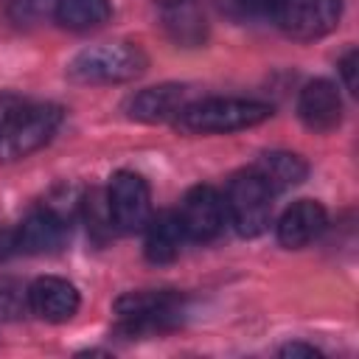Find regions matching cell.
<instances>
[{
  "label": "cell",
  "instance_id": "obj_4",
  "mask_svg": "<svg viewBox=\"0 0 359 359\" xmlns=\"http://www.w3.org/2000/svg\"><path fill=\"white\" fill-rule=\"evenodd\" d=\"M182 297L177 292H126L115 300L118 328L129 337L160 334L182 320Z\"/></svg>",
  "mask_w": 359,
  "mask_h": 359
},
{
  "label": "cell",
  "instance_id": "obj_18",
  "mask_svg": "<svg viewBox=\"0 0 359 359\" xmlns=\"http://www.w3.org/2000/svg\"><path fill=\"white\" fill-rule=\"evenodd\" d=\"M28 306V289L14 278H0V320H14Z\"/></svg>",
  "mask_w": 359,
  "mask_h": 359
},
{
  "label": "cell",
  "instance_id": "obj_9",
  "mask_svg": "<svg viewBox=\"0 0 359 359\" xmlns=\"http://www.w3.org/2000/svg\"><path fill=\"white\" fill-rule=\"evenodd\" d=\"M79 292L73 283H67L65 278H36L28 286V309L48 323H65L79 311Z\"/></svg>",
  "mask_w": 359,
  "mask_h": 359
},
{
  "label": "cell",
  "instance_id": "obj_7",
  "mask_svg": "<svg viewBox=\"0 0 359 359\" xmlns=\"http://www.w3.org/2000/svg\"><path fill=\"white\" fill-rule=\"evenodd\" d=\"M342 0H283L278 8V22L292 39H320L331 34L339 22Z\"/></svg>",
  "mask_w": 359,
  "mask_h": 359
},
{
  "label": "cell",
  "instance_id": "obj_11",
  "mask_svg": "<svg viewBox=\"0 0 359 359\" xmlns=\"http://www.w3.org/2000/svg\"><path fill=\"white\" fill-rule=\"evenodd\" d=\"M67 230L65 213L56 208H39L34 213H28L22 219V224L14 233V247L28 252V255H39V252H50L62 244Z\"/></svg>",
  "mask_w": 359,
  "mask_h": 359
},
{
  "label": "cell",
  "instance_id": "obj_12",
  "mask_svg": "<svg viewBox=\"0 0 359 359\" xmlns=\"http://www.w3.org/2000/svg\"><path fill=\"white\" fill-rule=\"evenodd\" d=\"M297 112H300V121L311 132H328L342 118V98L331 81L314 79L303 87L300 101H297Z\"/></svg>",
  "mask_w": 359,
  "mask_h": 359
},
{
  "label": "cell",
  "instance_id": "obj_17",
  "mask_svg": "<svg viewBox=\"0 0 359 359\" xmlns=\"http://www.w3.org/2000/svg\"><path fill=\"white\" fill-rule=\"evenodd\" d=\"M165 25L174 31L180 42H196L205 34V20L196 14V8L188 0H174L165 11Z\"/></svg>",
  "mask_w": 359,
  "mask_h": 359
},
{
  "label": "cell",
  "instance_id": "obj_6",
  "mask_svg": "<svg viewBox=\"0 0 359 359\" xmlns=\"http://www.w3.org/2000/svg\"><path fill=\"white\" fill-rule=\"evenodd\" d=\"M107 213H109V224H115L123 233H135L146 227L151 216V194L146 180L135 171H118L109 180Z\"/></svg>",
  "mask_w": 359,
  "mask_h": 359
},
{
  "label": "cell",
  "instance_id": "obj_2",
  "mask_svg": "<svg viewBox=\"0 0 359 359\" xmlns=\"http://www.w3.org/2000/svg\"><path fill=\"white\" fill-rule=\"evenodd\" d=\"M149 67V56L135 42H98L79 50L67 76L79 84H123L137 79Z\"/></svg>",
  "mask_w": 359,
  "mask_h": 359
},
{
  "label": "cell",
  "instance_id": "obj_21",
  "mask_svg": "<svg viewBox=\"0 0 359 359\" xmlns=\"http://www.w3.org/2000/svg\"><path fill=\"white\" fill-rule=\"evenodd\" d=\"M280 356H320V351L314 345H303V342H289L286 348H280Z\"/></svg>",
  "mask_w": 359,
  "mask_h": 359
},
{
  "label": "cell",
  "instance_id": "obj_8",
  "mask_svg": "<svg viewBox=\"0 0 359 359\" xmlns=\"http://www.w3.org/2000/svg\"><path fill=\"white\" fill-rule=\"evenodd\" d=\"M177 213H180V222H182L185 238H191V241H210V238H216L222 233L227 208H224V199L219 196L216 188L196 185V188H191L185 194V199H182Z\"/></svg>",
  "mask_w": 359,
  "mask_h": 359
},
{
  "label": "cell",
  "instance_id": "obj_15",
  "mask_svg": "<svg viewBox=\"0 0 359 359\" xmlns=\"http://www.w3.org/2000/svg\"><path fill=\"white\" fill-rule=\"evenodd\" d=\"M252 171L266 182V188L272 194H280L286 188L300 185L309 174V165L303 157H297L292 151H269L252 165Z\"/></svg>",
  "mask_w": 359,
  "mask_h": 359
},
{
  "label": "cell",
  "instance_id": "obj_13",
  "mask_svg": "<svg viewBox=\"0 0 359 359\" xmlns=\"http://www.w3.org/2000/svg\"><path fill=\"white\" fill-rule=\"evenodd\" d=\"M325 227V208L314 199H297L289 205L278 222V241L289 250L306 247L314 241Z\"/></svg>",
  "mask_w": 359,
  "mask_h": 359
},
{
  "label": "cell",
  "instance_id": "obj_5",
  "mask_svg": "<svg viewBox=\"0 0 359 359\" xmlns=\"http://www.w3.org/2000/svg\"><path fill=\"white\" fill-rule=\"evenodd\" d=\"M272 196L275 194L266 188V182L252 168L236 174L224 196V208L230 213L233 227L247 238L261 236L272 219Z\"/></svg>",
  "mask_w": 359,
  "mask_h": 359
},
{
  "label": "cell",
  "instance_id": "obj_1",
  "mask_svg": "<svg viewBox=\"0 0 359 359\" xmlns=\"http://www.w3.org/2000/svg\"><path fill=\"white\" fill-rule=\"evenodd\" d=\"M62 107L0 98V160L14 163L42 149L62 123Z\"/></svg>",
  "mask_w": 359,
  "mask_h": 359
},
{
  "label": "cell",
  "instance_id": "obj_19",
  "mask_svg": "<svg viewBox=\"0 0 359 359\" xmlns=\"http://www.w3.org/2000/svg\"><path fill=\"white\" fill-rule=\"evenodd\" d=\"M356 67H359V53H356V48H351L339 59V73H342V81L351 93H356Z\"/></svg>",
  "mask_w": 359,
  "mask_h": 359
},
{
  "label": "cell",
  "instance_id": "obj_16",
  "mask_svg": "<svg viewBox=\"0 0 359 359\" xmlns=\"http://www.w3.org/2000/svg\"><path fill=\"white\" fill-rule=\"evenodd\" d=\"M112 8L109 0H56L53 17L62 28L70 31H90L109 20Z\"/></svg>",
  "mask_w": 359,
  "mask_h": 359
},
{
  "label": "cell",
  "instance_id": "obj_14",
  "mask_svg": "<svg viewBox=\"0 0 359 359\" xmlns=\"http://www.w3.org/2000/svg\"><path fill=\"white\" fill-rule=\"evenodd\" d=\"M185 241V230L177 210H163L146 222V258L151 264H171Z\"/></svg>",
  "mask_w": 359,
  "mask_h": 359
},
{
  "label": "cell",
  "instance_id": "obj_3",
  "mask_svg": "<svg viewBox=\"0 0 359 359\" xmlns=\"http://www.w3.org/2000/svg\"><path fill=\"white\" fill-rule=\"evenodd\" d=\"M269 115L272 107L252 98H205L185 104L177 115V126L191 135H227L258 126Z\"/></svg>",
  "mask_w": 359,
  "mask_h": 359
},
{
  "label": "cell",
  "instance_id": "obj_10",
  "mask_svg": "<svg viewBox=\"0 0 359 359\" xmlns=\"http://www.w3.org/2000/svg\"><path fill=\"white\" fill-rule=\"evenodd\" d=\"M188 104V93L182 84H157L135 93L126 101V115L140 123H163L168 118H177L182 107Z\"/></svg>",
  "mask_w": 359,
  "mask_h": 359
},
{
  "label": "cell",
  "instance_id": "obj_20",
  "mask_svg": "<svg viewBox=\"0 0 359 359\" xmlns=\"http://www.w3.org/2000/svg\"><path fill=\"white\" fill-rule=\"evenodd\" d=\"M283 0H236V6L247 14H278Z\"/></svg>",
  "mask_w": 359,
  "mask_h": 359
}]
</instances>
